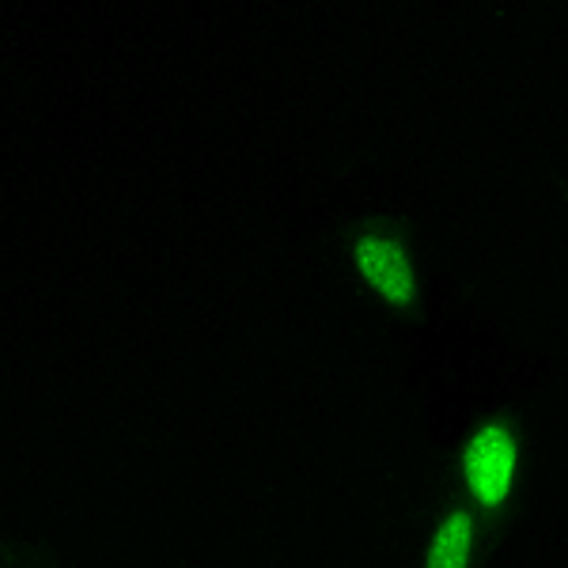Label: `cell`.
I'll use <instances>...</instances> for the list:
<instances>
[{
  "mask_svg": "<svg viewBox=\"0 0 568 568\" xmlns=\"http://www.w3.org/2000/svg\"><path fill=\"white\" fill-rule=\"evenodd\" d=\"M511 466H516V447L504 428H485L474 436L470 452H466V481L485 504L504 500L511 485Z\"/></svg>",
  "mask_w": 568,
  "mask_h": 568,
  "instance_id": "1",
  "label": "cell"
},
{
  "mask_svg": "<svg viewBox=\"0 0 568 568\" xmlns=\"http://www.w3.org/2000/svg\"><path fill=\"white\" fill-rule=\"evenodd\" d=\"M356 265L390 304H409L414 300V270H409L398 243L368 235V240L356 243Z\"/></svg>",
  "mask_w": 568,
  "mask_h": 568,
  "instance_id": "2",
  "label": "cell"
},
{
  "mask_svg": "<svg viewBox=\"0 0 568 568\" xmlns=\"http://www.w3.org/2000/svg\"><path fill=\"white\" fill-rule=\"evenodd\" d=\"M466 554H470V519L452 516L439 527L433 554H428V568H466Z\"/></svg>",
  "mask_w": 568,
  "mask_h": 568,
  "instance_id": "3",
  "label": "cell"
}]
</instances>
